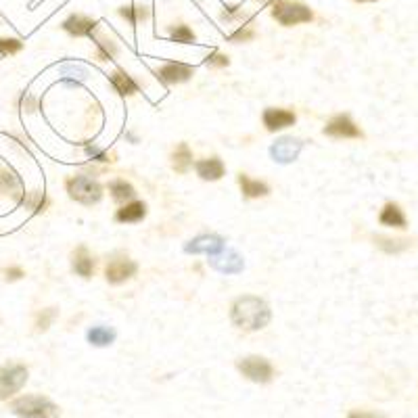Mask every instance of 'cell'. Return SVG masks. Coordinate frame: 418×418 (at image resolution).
<instances>
[{
	"instance_id": "obj_1",
	"label": "cell",
	"mask_w": 418,
	"mask_h": 418,
	"mask_svg": "<svg viewBox=\"0 0 418 418\" xmlns=\"http://www.w3.org/2000/svg\"><path fill=\"white\" fill-rule=\"evenodd\" d=\"M230 318H232L234 326H239L243 330H259V328L268 326V322L272 318V312L263 299L254 297V295H245L232 303Z\"/></svg>"
},
{
	"instance_id": "obj_2",
	"label": "cell",
	"mask_w": 418,
	"mask_h": 418,
	"mask_svg": "<svg viewBox=\"0 0 418 418\" xmlns=\"http://www.w3.org/2000/svg\"><path fill=\"white\" fill-rule=\"evenodd\" d=\"M13 414L19 418H59V406L42 395H23L11 404Z\"/></svg>"
},
{
	"instance_id": "obj_3",
	"label": "cell",
	"mask_w": 418,
	"mask_h": 418,
	"mask_svg": "<svg viewBox=\"0 0 418 418\" xmlns=\"http://www.w3.org/2000/svg\"><path fill=\"white\" fill-rule=\"evenodd\" d=\"M272 17L285 26H299V23H310L314 19V13L310 11V6H305L303 2H295V0H276L272 6Z\"/></svg>"
},
{
	"instance_id": "obj_4",
	"label": "cell",
	"mask_w": 418,
	"mask_h": 418,
	"mask_svg": "<svg viewBox=\"0 0 418 418\" xmlns=\"http://www.w3.org/2000/svg\"><path fill=\"white\" fill-rule=\"evenodd\" d=\"M65 187H67V193L69 197L73 199V201H78V203H82V205H95L100 201V197H103V187L98 184L95 178H90V176H73V178H69L67 182H65Z\"/></svg>"
},
{
	"instance_id": "obj_5",
	"label": "cell",
	"mask_w": 418,
	"mask_h": 418,
	"mask_svg": "<svg viewBox=\"0 0 418 418\" xmlns=\"http://www.w3.org/2000/svg\"><path fill=\"white\" fill-rule=\"evenodd\" d=\"M28 383V368L23 364H9L0 368V402L15 395Z\"/></svg>"
},
{
	"instance_id": "obj_6",
	"label": "cell",
	"mask_w": 418,
	"mask_h": 418,
	"mask_svg": "<svg viewBox=\"0 0 418 418\" xmlns=\"http://www.w3.org/2000/svg\"><path fill=\"white\" fill-rule=\"evenodd\" d=\"M236 368L243 372V377H247L254 383H270L272 377H274L272 364L266 357H259V355H249V357L239 360Z\"/></svg>"
},
{
	"instance_id": "obj_7",
	"label": "cell",
	"mask_w": 418,
	"mask_h": 418,
	"mask_svg": "<svg viewBox=\"0 0 418 418\" xmlns=\"http://www.w3.org/2000/svg\"><path fill=\"white\" fill-rule=\"evenodd\" d=\"M136 270H138V266L132 259L113 258L105 268V276L111 285H122L136 274Z\"/></svg>"
},
{
	"instance_id": "obj_8",
	"label": "cell",
	"mask_w": 418,
	"mask_h": 418,
	"mask_svg": "<svg viewBox=\"0 0 418 418\" xmlns=\"http://www.w3.org/2000/svg\"><path fill=\"white\" fill-rule=\"evenodd\" d=\"M324 134L326 136H333V138H362V130L357 128L354 124V120L350 115H335L326 128H324Z\"/></svg>"
},
{
	"instance_id": "obj_9",
	"label": "cell",
	"mask_w": 418,
	"mask_h": 418,
	"mask_svg": "<svg viewBox=\"0 0 418 418\" xmlns=\"http://www.w3.org/2000/svg\"><path fill=\"white\" fill-rule=\"evenodd\" d=\"M303 149V140L299 138H278L272 147H270V155L274 157V161L278 163H291V161L297 160V155L301 153Z\"/></svg>"
},
{
	"instance_id": "obj_10",
	"label": "cell",
	"mask_w": 418,
	"mask_h": 418,
	"mask_svg": "<svg viewBox=\"0 0 418 418\" xmlns=\"http://www.w3.org/2000/svg\"><path fill=\"white\" fill-rule=\"evenodd\" d=\"M222 249H224V239L218 234H199L184 247L187 254H207V256H216Z\"/></svg>"
},
{
	"instance_id": "obj_11",
	"label": "cell",
	"mask_w": 418,
	"mask_h": 418,
	"mask_svg": "<svg viewBox=\"0 0 418 418\" xmlns=\"http://www.w3.org/2000/svg\"><path fill=\"white\" fill-rule=\"evenodd\" d=\"M211 266L218 270V272H222V274H239V272H243V258L234 251V249H222L220 254H216V256H211Z\"/></svg>"
},
{
	"instance_id": "obj_12",
	"label": "cell",
	"mask_w": 418,
	"mask_h": 418,
	"mask_svg": "<svg viewBox=\"0 0 418 418\" xmlns=\"http://www.w3.org/2000/svg\"><path fill=\"white\" fill-rule=\"evenodd\" d=\"M194 69L191 65L184 63H167L157 69V78L165 84H182L193 78Z\"/></svg>"
},
{
	"instance_id": "obj_13",
	"label": "cell",
	"mask_w": 418,
	"mask_h": 418,
	"mask_svg": "<svg viewBox=\"0 0 418 418\" xmlns=\"http://www.w3.org/2000/svg\"><path fill=\"white\" fill-rule=\"evenodd\" d=\"M295 113L293 111H287V109H266L263 111V126L268 132H278V130L289 128L295 124Z\"/></svg>"
},
{
	"instance_id": "obj_14",
	"label": "cell",
	"mask_w": 418,
	"mask_h": 418,
	"mask_svg": "<svg viewBox=\"0 0 418 418\" xmlns=\"http://www.w3.org/2000/svg\"><path fill=\"white\" fill-rule=\"evenodd\" d=\"M98 21L86 17V15H69L63 21V30L75 38H84V36H93L97 30Z\"/></svg>"
},
{
	"instance_id": "obj_15",
	"label": "cell",
	"mask_w": 418,
	"mask_h": 418,
	"mask_svg": "<svg viewBox=\"0 0 418 418\" xmlns=\"http://www.w3.org/2000/svg\"><path fill=\"white\" fill-rule=\"evenodd\" d=\"M0 194L15 197V199H21L23 197V182H21V178L13 169H9V167H0Z\"/></svg>"
},
{
	"instance_id": "obj_16",
	"label": "cell",
	"mask_w": 418,
	"mask_h": 418,
	"mask_svg": "<svg viewBox=\"0 0 418 418\" xmlns=\"http://www.w3.org/2000/svg\"><path fill=\"white\" fill-rule=\"evenodd\" d=\"M379 222L383 226H389V228H399V230L408 228V220L397 203H387L379 214Z\"/></svg>"
},
{
	"instance_id": "obj_17",
	"label": "cell",
	"mask_w": 418,
	"mask_h": 418,
	"mask_svg": "<svg viewBox=\"0 0 418 418\" xmlns=\"http://www.w3.org/2000/svg\"><path fill=\"white\" fill-rule=\"evenodd\" d=\"M197 174L203 178V180H209V182H214V180H220L222 176H224V163L220 157H209V160H201L197 161Z\"/></svg>"
},
{
	"instance_id": "obj_18",
	"label": "cell",
	"mask_w": 418,
	"mask_h": 418,
	"mask_svg": "<svg viewBox=\"0 0 418 418\" xmlns=\"http://www.w3.org/2000/svg\"><path fill=\"white\" fill-rule=\"evenodd\" d=\"M145 216H147V205L142 201H132V203H126L122 209H117L115 220L122 224H134V222H140Z\"/></svg>"
},
{
	"instance_id": "obj_19",
	"label": "cell",
	"mask_w": 418,
	"mask_h": 418,
	"mask_svg": "<svg viewBox=\"0 0 418 418\" xmlns=\"http://www.w3.org/2000/svg\"><path fill=\"white\" fill-rule=\"evenodd\" d=\"M375 245L385 251L389 256H397V254H404L406 249H410L412 241L410 239H389V236H375Z\"/></svg>"
},
{
	"instance_id": "obj_20",
	"label": "cell",
	"mask_w": 418,
	"mask_h": 418,
	"mask_svg": "<svg viewBox=\"0 0 418 418\" xmlns=\"http://www.w3.org/2000/svg\"><path fill=\"white\" fill-rule=\"evenodd\" d=\"M73 272L82 278H90L95 274V259L88 256L86 247H80L73 254Z\"/></svg>"
},
{
	"instance_id": "obj_21",
	"label": "cell",
	"mask_w": 418,
	"mask_h": 418,
	"mask_svg": "<svg viewBox=\"0 0 418 418\" xmlns=\"http://www.w3.org/2000/svg\"><path fill=\"white\" fill-rule=\"evenodd\" d=\"M193 165V153H191V147L187 142H180L178 149L172 153V167L178 172V174H187Z\"/></svg>"
},
{
	"instance_id": "obj_22",
	"label": "cell",
	"mask_w": 418,
	"mask_h": 418,
	"mask_svg": "<svg viewBox=\"0 0 418 418\" xmlns=\"http://www.w3.org/2000/svg\"><path fill=\"white\" fill-rule=\"evenodd\" d=\"M109 80H111L113 88H115L122 97H132V95H136V93H138L136 82L130 78L128 73H124V71H113Z\"/></svg>"
},
{
	"instance_id": "obj_23",
	"label": "cell",
	"mask_w": 418,
	"mask_h": 418,
	"mask_svg": "<svg viewBox=\"0 0 418 418\" xmlns=\"http://www.w3.org/2000/svg\"><path fill=\"white\" fill-rule=\"evenodd\" d=\"M239 184L243 189V194L249 197V199H258V197H266L270 193V187L266 182H259V180H251L249 176L241 174L239 176Z\"/></svg>"
},
{
	"instance_id": "obj_24",
	"label": "cell",
	"mask_w": 418,
	"mask_h": 418,
	"mask_svg": "<svg viewBox=\"0 0 418 418\" xmlns=\"http://www.w3.org/2000/svg\"><path fill=\"white\" fill-rule=\"evenodd\" d=\"M120 15L128 21L130 26H138L140 21L149 19L151 17V9L145 6V4H130V6H122L120 9Z\"/></svg>"
},
{
	"instance_id": "obj_25",
	"label": "cell",
	"mask_w": 418,
	"mask_h": 418,
	"mask_svg": "<svg viewBox=\"0 0 418 418\" xmlns=\"http://www.w3.org/2000/svg\"><path fill=\"white\" fill-rule=\"evenodd\" d=\"M88 341L97 348H107L115 341V330L109 326H95L88 330Z\"/></svg>"
},
{
	"instance_id": "obj_26",
	"label": "cell",
	"mask_w": 418,
	"mask_h": 418,
	"mask_svg": "<svg viewBox=\"0 0 418 418\" xmlns=\"http://www.w3.org/2000/svg\"><path fill=\"white\" fill-rule=\"evenodd\" d=\"M95 46H97V59L100 61H113L117 55V44L107 36H95Z\"/></svg>"
},
{
	"instance_id": "obj_27",
	"label": "cell",
	"mask_w": 418,
	"mask_h": 418,
	"mask_svg": "<svg viewBox=\"0 0 418 418\" xmlns=\"http://www.w3.org/2000/svg\"><path fill=\"white\" fill-rule=\"evenodd\" d=\"M109 193H111V197H113L117 203H126V201H132V199H134L136 191H134V187H132L130 182H126V180H113V182L109 184Z\"/></svg>"
},
{
	"instance_id": "obj_28",
	"label": "cell",
	"mask_w": 418,
	"mask_h": 418,
	"mask_svg": "<svg viewBox=\"0 0 418 418\" xmlns=\"http://www.w3.org/2000/svg\"><path fill=\"white\" fill-rule=\"evenodd\" d=\"M59 73L63 75L65 82H73V84H75V82H82V80H86V78H88V69L75 63L63 65V67L59 69Z\"/></svg>"
},
{
	"instance_id": "obj_29",
	"label": "cell",
	"mask_w": 418,
	"mask_h": 418,
	"mask_svg": "<svg viewBox=\"0 0 418 418\" xmlns=\"http://www.w3.org/2000/svg\"><path fill=\"white\" fill-rule=\"evenodd\" d=\"M19 203L26 205V207H30L33 211H44V207H46V197L42 193H23V197L19 199Z\"/></svg>"
},
{
	"instance_id": "obj_30",
	"label": "cell",
	"mask_w": 418,
	"mask_h": 418,
	"mask_svg": "<svg viewBox=\"0 0 418 418\" xmlns=\"http://www.w3.org/2000/svg\"><path fill=\"white\" fill-rule=\"evenodd\" d=\"M169 36L174 42L178 44H193L194 42V32L189 28V26H176L169 30Z\"/></svg>"
},
{
	"instance_id": "obj_31",
	"label": "cell",
	"mask_w": 418,
	"mask_h": 418,
	"mask_svg": "<svg viewBox=\"0 0 418 418\" xmlns=\"http://www.w3.org/2000/svg\"><path fill=\"white\" fill-rule=\"evenodd\" d=\"M55 318H57V310L55 308H46V310L38 312V316H36V330L38 333H44L53 324Z\"/></svg>"
},
{
	"instance_id": "obj_32",
	"label": "cell",
	"mask_w": 418,
	"mask_h": 418,
	"mask_svg": "<svg viewBox=\"0 0 418 418\" xmlns=\"http://www.w3.org/2000/svg\"><path fill=\"white\" fill-rule=\"evenodd\" d=\"M23 48V42L17 40V38H0V55L6 57V55H15Z\"/></svg>"
},
{
	"instance_id": "obj_33",
	"label": "cell",
	"mask_w": 418,
	"mask_h": 418,
	"mask_svg": "<svg viewBox=\"0 0 418 418\" xmlns=\"http://www.w3.org/2000/svg\"><path fill=\"white\" fill-rule=\"evenodd\" d=\"M256 38V32L251 30V28H247V26H243V28H239L236 32L230 36V42H249V40H254Z\"/></svg>"
},
{
	"instance_id": "obj_34",
	"label": "cell",
	"mask_w": 418,
	"mask_h": 418,
	"mask_svg": "<svg viewBox=\"0 0 418 418\" xmlns=\"http://www.w3.org/2000/svg\"><path fill=\"white\" fill-rule=\"evenodd\" d=\"M2 274H4V281H9V283L19 281V278H23V276H26L21 268H6V270H2Z\"/></svg>"
},
{
	"instance_id": "obj_35",
	"label": "cell",
	"mask_w": 418,
	"mask_h": 418,
	"mask_svg": "<svg viewBox=\"0 0 418 418\" xmlns=\"http://www.w3.org/2000/svg\"><path fill=\"white\" fill-rule=\"evenodd\" d=\"M230 63V59L222 55V53H214L209 59H207V65H211V67H228Z\"/></svg>"
},
{
	"instance_id": "obj_36",
	"label": "cell",
	"mask_w": 418,
	"mask_h": 418,
	"mask_svg": "<svg viewBox=\"0 0 418 418\" xmlns=\"http://www.w3.org/2000/svg\"><path fill=\"white\" fill-rule=\"evenodd\" d=\"M86 153L93 157V160H97V161H113L107 153H103V151H98L97 147H86Z\"/></svg>"
},
{
	"instance_id": "obj_37",
	"label": "cell",
	"mask_w": 418,
	"mask_h": 418,
	"mask_svg": "<svg viewBox=\"0 0 418 418\" xmlns=\"http://www.w3.org/2000/svg\"><path fill=\"white\" fill-rule=\"evenodd\" d=\"M348 418H385L381 417V414H372V412H362V410H355V412H352Z\"/></svg>"
},
{
	"instance_id": "obj_38",
	"label": "cell",
	"mask_w": 418,
	"mask_h": 418,
	"mask_svg": "<svg viewBox=\"0 0 418 418\" xmlns=\"http://www.w3.org/2000/svg\"><path fill=\"white\" fill-rule=\"evenodd\" d=\"M26 105H28V111H33V107H36L32 97H23V107H26Z\"/></svg>"
},
{
	"instance_id": "obj_39",
	"label": "cell",
	"mask_w": 418,
	"mask_h": 418,
	"mask_svg": "<svg viewBox=\"0 0 418 418\" xmlns=\"http://www.w3.org/2000/svg\"><path fill=\"white\" fill-rule=\"evenodd\" d=\"M357 2H375V0H357Z\"/></svg>"
},
{
	"instance_id": "obj_40",
	"label": "cell",
	"mask_w": 418,
	"mask_h": 418,
	"mask_svg": "<svg viewBox=\"0 0 418 418\" xmlns=\"http://www.w3.org/2000/svg\"><path fill=\"white\" fill-rule=\"evenodd\" d=\"M259 2H263V4H266V2H270V0H259Z\"/></svg>"
}]
</instances>
